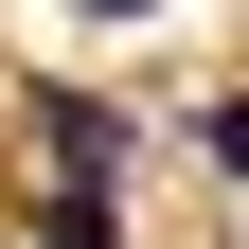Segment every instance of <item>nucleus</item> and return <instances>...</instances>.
<instances>
[{
    "label": "nucleus",
    "instance_id": "obj_1",
    "mask_svg": "<svg viewBox=\"0 0 249 249\" xmlns=\"http://www.w3.org/2000/svg\"><path fill=\"white\" fill-rule=\"evenodd\" d=\"M124 160H142V124L107 89H53V178H124Z\"/></svg>",
    "mask_w": 249,
    "mask_h": 249
},
{
    "label": "nucleus",
    "instance_id": "obj_2",
    "mask_svg": "<svg viewBox=\"0 0 249 249\" xmlns=\"http://www.w3.org/2000/svg\"><path fill=\"white\" fill-rule=\"evenodd\" d=\"M36 249H124V178H53V213H36Z\"/></svg>",
    "mask_w": 249,
    "mask_h": 249
},
{
    "label": "nucleus",
    "instance_id": "obj_3",
    "mask_svg": "<svg viewBox=\"0 0 249 249\" xmlns=\"http://www.w3.org/2000/svg\"><path fill=\"white\" fill-rule=\"evenodd\" d=\"M196 160H213V178H249V89H231V107H196Z\"/></svg>",
    "mask_w": 249,
    "mask_h": 249
},
{
    "label": "nucleus",
    "instance_id": "obj_4",
    "mask_svg": "<svg viewBox=\"0 0 249 249\" xmlns=\"http://www.w3.org/2000/svg\"><path fill=\"white\" fill-rule=\"evenodd\" d=\"M89 18H142V0H89Z\"/></svg>",
    "mask_w": 249,
    "mask_h": 249
}]
</instances>
